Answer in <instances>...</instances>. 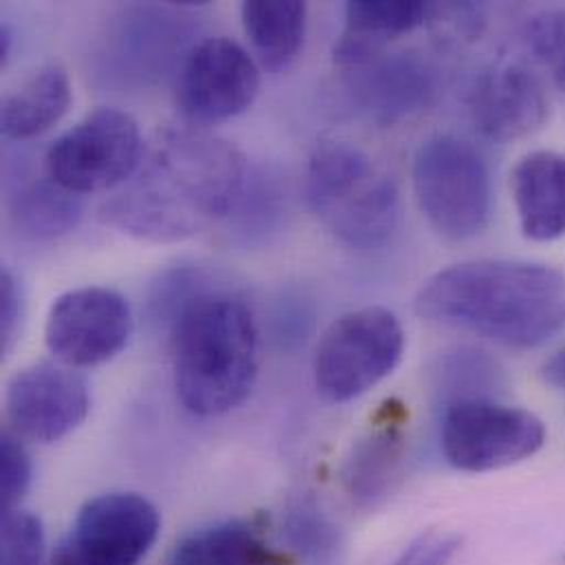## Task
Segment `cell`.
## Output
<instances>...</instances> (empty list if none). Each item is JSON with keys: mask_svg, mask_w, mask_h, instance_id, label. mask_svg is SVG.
Wrapping results in <instances>:
<instances>
[{"mask_svg": "<svg viewBox=\"0 0 565 565\" xmlns=\"http://www.w3.org/2000/svg\"><path fill=\"white\" fill-rule=\"evenodd\" d=\"M88 409V383L62 363H33L7 383V429L29 443L49 445L66 438L86 420Z\"/></svg>", "mask_w": 565, "mask_h": 565, "instance_id": "7c38bea8", "label": "cell"}, {"mask_svg": "<svg viewBox=\"0 0 565 565\" xmlns=\"http://www.w3.org/2000/svg\"><path fill=\"white\" fill-rule=\"evenodd\" d=\"M22 317V288L11 269L0 271V345L9 352Z\"/></svg>", "mask_w": 565, "mask_h": 565, "instance_id": "83f0119b", "label": "cell"}, {"mask_svg": "<svg viewBox=\"0 0 565 565\" xmlns=\"http://www.w3.org/2000/svg\"><path fill=\"white\" fill-rule=\"evenodd\" d=\"M462 540L456 533L427 531L418 535L392 565H449L460 551Z\"/></svg>", "mask_w": 565, "mask_h": 565, "instance_id": "4316f807", "label": "cell"}, {"mask_svg": "<svg viewBox=\"0 0 565 565\" xmlns=\"http://www.w3.org/2000/svg\"><path fill=\"white\" fill-rule=\"evenodd\" d=\"M73 99L68 75L62 66H42L15 90L7 93L0 106V132L9 141H29L55 126Z\"/></svg>", "mask_w": 565, "mask_h": 565, "instance_id": "d6986e66", "label": "cell"}, {"mask_svg": "<svg viewBox=\"0 0 565 565\" xmlns=\"http://www.w3.org/2000/svg\"><path fill=\"white\" fill-rule=\"evenodd\" d=\"M260 68L232 38H207L183 60L177 104L181 113L203 126L243 115L258 97Z\"/></svg>", "mask_w": 565, "mask_h": 565, "instance_id": "8fae6325", "label": "cell"}, {"mask_svg": "<svg viewBox=\"0 0 565 565\" xmlns=\"http://www.w3.org/2000/svg\"><path fill=\"white\" fill-rule=\"evenodd\" d=\"M286 551L301 565H343L348 540L312 493L292 495L282 513Z\"/></svg>", "mask_w": 565, "mask_h": 565, "instance_id": "7402d4cb", "label": "cell"}, {"mask_svg": "<svg viewBox=\"0 0 565 565\" xmlns=\"http://www.w3.org/2000/svg\"><path fill=\"white\" fill-rule=\"evenodd\" d=\"M414 192L423 216L445 238L469 241L489 225V166L476 146L456 135L431 137L418 148Z\"/></svg>", "mask_w": 565, "mask_h": 565, "instance_id": "5b68a950", "label": "cell"}, {"mask_svg": "<svg viewBox=\"0 0 565 565\" xmlns=\"http://www.w3.org/2000/svg\"><path fill=\"white\" fill-rule=\"evenodd\" d=\"M431 13L423 2L354 0L345 4V29L334 44V64L350 71L363 68L385 55L387 44L416 26Z\"/></svg>", "mask_w": 565, "mask_h": 565, "instance_id": "2e32d148", "label": "cell"}, {"mask_svg": "<svg viewBox=\"0 0 565 565\" xmlns=\"http://www.w3.org/2000/svg\"><path fill=\"white\" fill-rule=\"evenodd\" d=\"M161 531L157 507L128 491L90 498L57 542L49 565H139Z\"/></svg>", "mask_w": 565, "mask_h": 565, "instance_id": "9c48e42d", "label": "cell"}, {"mask_svg": "<svg viewBox=\"0 0 565 565\" xmlns=\"http://www.w3.org/2000/svg\"><path fill=\"white\" fill-rule=\"evenodd\" d=\"M434 381L438 398L449 407L460 401L493 398L502 385V370L487 352L458 348L440 356Z\"/></svg>", "mask_w": 565, "mask_h": 565, "instance_id": "603a6c76", "label": "cell"}, {"mask_svg": "<svg viewBox=\"0 0 565 565\" xmlns=\"http://www.w3.org/2000/svg\"><path fill=\"white\" fill-rule=\"evenodd\" d=\"M143 141L137 121L117 108H97L57 137L44 172L75 196L119 190L139 168Z\"/></svg>", "mask_w": 565, "mask_h": 565, "instance_id": "52a82bcc", "label": "cell"}, {"mask_svg": "<svg viewBox=\"0 0 565 565\" xmlns=\"http://www.w3.org/2000/svg\"><path fill=\"white\" fill-rule=\"evenodd\" d=\"M174 387L196 416L236 409L254 390L260 332L252 308L227 292L181 299L172 319Z\"/></svg>", "mask_w": 565, "mask_h": 565, "instance_id": "3957f363", "label": "cell"}, {"mask_svg": "<svg viewBox=\"0 0 565 565\" xmlns=\"http://www.w3.org/2000/svg\"><path fill=\"white\" fill-rule=\"evenodd\" d=\"M33 480V467L24 440L4 429L0 438V500L2 513L18 509L29 493Z\"/></svg>", "mask_w": 565, "mask_h": 565, "instance_id": "484cf974", "label": "cell"}, {"mask_svg": "<svg viewBox=\"0 0 565 565\" xmlns=\"http://www.w3.org/2000/svg\"><path fill=\"white\" fill-rule=\"evenodd\" d=\"M546 443V425L533 412L498 398L460 401L443 412L440 449L465 473H487L533 458Z\"/></svg>", "mask_w": 565, "mask_h": 565, "instance_id": "ba28073f", "label": "cell"}, {"mask_svg": "<svg viewBox=\"0 0 565 565\" xmlns=\"http://www.w3.org/2000/svg\"><path fill=\"white\" fill-rule=\"evenodd\" d=\"M520 227L529 241L551 243L565 236V157L535 150L511 174Z\"/></svg>", "mask_w": 565, "mask_h": 565, "instance_id": "e0dca14e", "label": "cell"}, {"mask_svg": "<svg viewBox=\"0 0 565 565\" xmlns=\"http://www.w3.org/2000/svg\"><path fill=\"white\" fill-rule=\"evenodd\" d=\"M416 312L507 348H537L565 330V274L524 260H471L434 274Z\"/></svg>", "mask_w": 565, "mask_h": 565, "instance_id": "7a4b0ae2", "label": "cell"}, {"mask_svg": "<svg viewBox=\"0 0 565 565\" xmlns=\"http://www.w3.org/2000/svg\"><path fill=\"white\" fill-rule=\"evenodd\" d=\"M564 564H565V557H564Z\"/></svg>", "mask_w": 565, "mask_h": 565, "instance_id": "4dcf8cb0", "label": "cell"}, {"mask_svg": "<svg viewBox=\"0 0 565 565\" xmlns=\"http://www.w3.org/2000/svg\"><path fill=\"white\" fill-rule=\"evenodd\" d=\"M407 440L403 423L387 418L359 438L341 467V487L348 500L363 511L381 507L398 487L405 467Z\"/></svg>", "mask_w": 565, "mask_h": 565, "instance_id": "9a60e30c", "label": "cell"}, {"mask_svg": "<svg viewBox=\"0 0 565 565\" xmlns=\"http://www.w3.org/2000/svg\"><path fill=\"white\" fill-rule=\"evenodd\" d=\"M245 183L247 166L232 143L203 130H166L102 218L141 241L177 243L227 218Z\"/></svg>", "mask_w": 565, "mask_h": 565, "instance_id": "6da1fadb", "label": "cell"}, {"mask_svg": "<svg viewBox=\"0 0 565 565\" xmlns=\"http://www.w3.org/2000/svg\"><path fill=\"white\" fill-rule=\"evenodd\" d=\"M471 119L493 141L535 135L551 115V102L540 77L518 62L484 71L471 90Z\"/></svg>", "mask_w": 565, "mask_h": 565, "instance_id": "4fadbf2b", "label": "cell"}, {"mask_svg": "<svg viewBox=\"0 0 565 565\" xmlns=\"http://www.w3.org/2000/svg\"><path fill=\"white\" fill-rule=\"evenodd\" d=\"M308 205L326 232L354 252H379L401 225L394 179L350 141H321L306 168Z\"/></svg>", "mask_w": 565, "mask_h": 565, "instance_id": "277c9868", "label": "cell"}, {"mask_svg": "<svg viewBox=\"0 0 565 565\" xmlns=\"http://www.w3.org/2000/svg\"><path fill=\"white\" fill-rule=\"evenodd\" d=\"M243 26L263 68L282 73L299 57L303 46L306 4L295 0L245 2Z\"/></svg>", "mask_w": 565, "mask_h": 565, "instance_id": "44dd1931", "label": "cell"}, {"mask_svg": "<svg viewBox=\"0 0 565 565\" xmlns=\"http://www.w3.org/2000/svg\"><path fill=\"white\" fill-rule=\"evenodd\" d=\"M403 350L405 332L392 310H350L330 323L315 350V387L330 403L354 401L396 370Z\"/></svg>", "mask_w": 565, "mask_h": 565, "instance_id": "8992f818", "label": "cell"}, {"mask_svg": "<svg viewBox=\"0 0 565 565\" xmlns=\"http://www.w3.org/2000/svg\"><path fill=\"white\" fill-rule=\"evenodd\" d=\"M249 520H223L188 533L163 565H288Z\"/></svg>", "mask_w": 565, "mask_h": 565, "instance_id": "ac0fdd59", "label": "cell"}, {"mask_svg": "<svg viewBox=\"0 0 565 565\" xmlns=\"http://www.w3.org/2000/svg\"><path fill=\"white\" fill-rule=\"evenodd\" d=\"M132 334L128 299L106 286H82L60 295L46 315L49 352L73 370L115 359Z\"/></svg>", "mask_w": 565, "mask_h": 565, "instance_id": "30bf717a", "label": "cell"}, {"mask_svg": "<svg viewBox=\"0 0 565 565\" xmlns=\"http://www.w3.org/2000/svg\"><path fill=\"white\" fill-rule=\"evenodd\" d=\"M350 75L354 104L381 126H394L420 113L436 95V73L416 53H385Z\"/></svg>", "mask_w": 565, "mask_h": 565, "instance_id": "5bb4252c", "label": "cell"}, {"mask_svg": "<svg viewBox=\"0 0 565 565\" xmlns=\"http://www.w3.org/2000/svg\"><path fill=\"white\" fill-rule=\"evenodd\" d=\"M11 42H13V35H11V29L7 24L0 26V60L2 64L9 60V53H11Z\"/></svg>", "mask_w": 565, "mask_h": 565, "instance_id": "f546056e", "label": "cell"}, {"mask_svg": "<svg viewBox=\"0 0 565 565\" xmlns=\"http://www.w3.org/2000/svg\"><path fill=\"white\" fill-rule=\"evenodd\" d=\"M18 232L35 241H53L73 232L82 218L79 196L60 188L42 168L40 177L18 181L7 199Z\"/></svg>", "mask_w": 565, "mask_h": 565, "instance_id": "ffe728a7", "label": "cell"}, {"mask_svg": "<svg viewBox=\"0 0 565 565\" xmlns=\"http://www.w3.org/2000/svg\"><path fill=\"white\" fill-rule=\"evenodd\" d=\"M44 564V526L38 515L13 509L2 513L0 565Z\"/></svg>", "mask_w": 565, "mask_h": 565, "instance_id": "cb8c5ba5", "label": "cell"}, {"mask_svg": "<svg viewBox=\"0 0 565 565\" xmlns=\"http://www.w3.org/2000/svg\"><path fill=\"white\" fill-rule=\"evenodd\" d=\"M526 42L565 95V9H548L526 24Z\"/></svg>", "mask_w": 565, "mask_h": 565, "instance_id": "d4e9b609", "label": "cell"}, {"mask_svg": "<svg viewBox=\"0 0 565 565\" xmlns=\"http://www.w3.org/2000/svg\"><path fill=\"white\" fill-rule=\"evenodd\" d=\"M542 376L546 383H551L553 387L565 392V348H562L557 354H553L544 367H542Z\"/></svg>", "mask_w": 565, "mask_h": 565, "instance_id": "f1b7e54d", "label": "cell"}]
</instances>
